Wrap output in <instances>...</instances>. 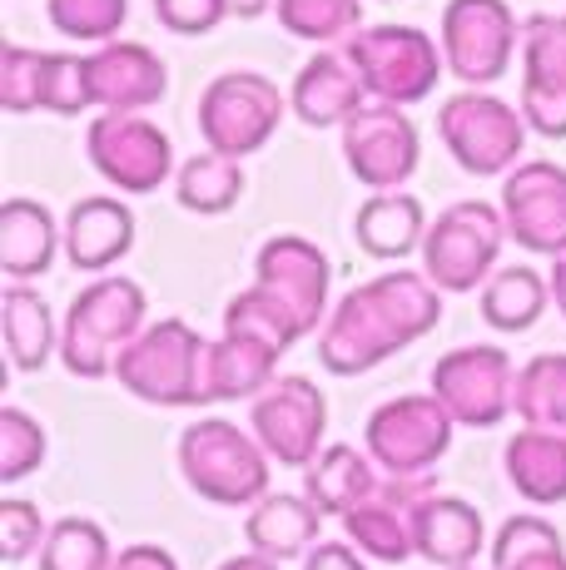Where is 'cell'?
<instances>
[{
    "label": "cell",
    "mask_w": 566,
    "mask_h": 570,
    "mask_svg": "<svg viewBox=\"0 0 566 570\" xmlns=\"http://www.w3.org/2000/svg\"><path fill=\"white\" fill-rule=\"evenodd\" d=\"M442 323V288L428 273H383L373 283H358L353 293L329 313L319 333V363L339 377L388 363L393 353L412 347Z\"/></svg>",
    "instance_id": "1"
},
{
    "label": "cell",
    "mask_w": 566,
    "mask_h": 570,
    "mask_svg": "<svg viewBox=\"0 0 566 570\" xmlns=\"http://www.w3.org/2000/svg\"><path fill=\"white\" fill-rule=\"evenodd\" d=\"M145 288L135 278H100L70 303L60 327V357L75 377H110L125 347L145 333Z\"/></svg>",
    "instance_id": "2"
},
{
    "label": "cell",
    "mask_w": 566,
    "mask_h": 570,
    "mask_svg": "<svg viewBox=\"0 0 566 570\" xmlns=\"http://www.w3.org/2000/svg\"><path fill=\"white\" fill-rule=\"evenodd\" d=\"M269 462L258 436L238 432L224 416L189 422L179 436V471L189 491H199L214 507H258L269 497Z\"/></svg>",
    "instance_id": "3"
},
{
    "label": "cell",
    "mask_w": 566,
    "mask_h": 570,
    "mask_svg": "<svg viewBox=\"0 0 566 570\" xmlns=\"http://www.w3.org/2000/svg\"><path fill=\"white\" fill-rule=\"evenodd\" d=\"M204 347L209 343L184 317H159L125 347L115 377L125 392H135L139 402H155V407H199Z\"/></svg>",
    "instance_id": "4"
},
{
    "label": "cell",
    "mask_w": 566,
    "mask_h": 570,
    "mask_svg": "<svg viewBox=\"0 0 566 570\" xmlns=\"http://www.w3.org/2000/svg\"><path fill=\"white\" fill-rule=\"evenodd\" d=\"M348 60L353 70L363 75V90L368 100L378 105H418L438 90V75H442V55L422 36L418 26H368L348 40Z\"/></svg>",
    "instance_id": "5"
},
{
    "label": "cell",
    "mask_w": 566,
    "mask_h": 570,
    "mask_svg": "<svg viewBox=\"0 0 566 570\" xmlns=\"http://www.w3.org/2000/svg\"><path fill=\"white\" fill-rule=\"evenodd\" d=\"M507 244V218L502 208L482 199H462L442 208L438 224L428 228L422 244V273L438 283L442 293H472L477 283L492 278V263Z\"/></svg>",
    "instance_id": "6"
},
{
    "label": "cell",
    "mask_w": 566,
    "mask_h": 570,
    "mask_svg": "<svg viewBox=\"0 0 566 570\" xmlns=\"http://www.w3.org/2000/svg\"><path fill=\"white\" fill-rule=\"evenodd\" d=\"M283 95L269 75L254 70H228L209 90L199 95V135L209 145V155L224 159H244L274 139L279 119H283Z\"/></svg>",
    "instance_id": "7"
},
{
    "label": "cell",
    "mask_w": 566,
    "mask_h": 570,
    "mask_svg": "<svg viewBox=\"0 0 566 570\" xmlns=\"http://www.w3.org/2000/svg\"><path fill=\"white\" fill-rule=\"evenodd\" d=\"M438 129L448 139V155L462 164L477 179H492V174H507L517 164L521 145H527V119L521 109H511L497 95L482 90H462L452 95L448 105L438 109Z\"/></svg>",
    "instance_id": "8"
},
{
    "label": "cell",
    "mask_w": 566,
    "mask_h": 570,
    "mask_svg": "<svg viewBox=\"0 0 566 570\" xmlns=\"http://www.w3.org/2000/svg\"><path fill=\"white\" fill-rule=\"evenodd\" d=\"M432 397L462 426H497L517 412V367L502 347H452L432 363Z\"/></svg>",
    "instance_id": "9"
},
{
    "label": "cell",
    "mask_w": 566,
    "mask_h": 570,
    "mask_svg": "<svg viewBox=\"0 0 566 570\" xmlns=\"http://www.w3.org/2000/svg\"><path fill=\"white\" fill-rule=\"evenodd\" d=\"M452 412L438 397H393L368 416V456L388 476H428L452 446Z\"/></svg>",
    "instance_id": "10"
},
{
    "label": "cell",
    "mask_w": 566,
    "mask_h": 570,
    "mask_svg": "<svg viewBox=\"0 0 566 570\" xmlns=\"http://www.w3.org/2000/svg\"><path fill=\"white\" fill-rule=\"evenodd\" d=\"M517 55V16L507 0H448L442 60L462 85H492Z\"/></svg>",
    "instance_id": "11"
},
{
    "label": "cell",
    "mask_w": 566,
    "mask_h": 570,
    "mask_svg": "<svg viewBox=\"0 0 566 570\" xmlns=\"http://www.w3.org/2000/svg\"><path fill=\"white\" fill-rule=\"evenodd\" d=\"M254 436L279 466L309 471L329 432V397L309 377H279L264 397H254Z\"/></svg>",
    "instance_id": "12"
},
{
    "label": "cell",
    "mask_w": 566,
    "mask_h": 570,
    "mask_svg": "<svg viewBox=\"0 0 566 570\" xmlns=\"http://www.w3.org/2000/svg\"><path fill=\"white\" fill-rule=\"evenodd\" d=\"M90 105V60L26 46L0 50V109H10V115H30V109L80 115Z\"/></svg>",
    "instance_id": "13"
},
{
    "label": "cell",
    "mask_w": 566,
    "mask_h": 570,
    "mask_svg": "<svg viewBox=\"0 0 566 570\" xmlns=\"http://www.w3.org/2000/svg\"><path fill=\"white\" fill-rule=\"evenodd\" d=\"M90 164L125 194H149L169 179L174 169V145L159 125H149L145 115H100L90 119L85 135Z\"/></svg>",
    "instance_id": "14"
},
{
    "label": "cell",
    "mask_w": 566,
    "mask_h": 570,
    "mask_svg": "<svg viewBox=\"0 0 566 570\" xmlns=\"http://www.w3.org/2000/svg\"><path fill=\"white\" fill-rule=\"evenodd\" d=\"M418 125L398 105H363L343 125V159L373 194H398L418 169Z\"/></svg>",
    "instance_id": "15"
},
{
    "label": "cell",
    "mask_w": 566,
    "mask_h": 570,
    "mask_svg": "<svg viewBox=\"0 0 566 570\" xmlns=\"http://www.w3.org/2000/svg\"><path fill=\"white\" fill-rule=\"evenodd\" d=\"M507 238H517L527 254H566V169L552 159H527L502 184Z\"/></svg>",
    "instance_id": "16"
},
{
    "label": "cell",
    "mask_w": 566,
    "mask_h": 570,
    "mask_svg": "<svg viewBox=\"0 0 566 570\" xmlns=\"http://www.w3.org/2000/svg\"><path fill=\"white\" fill-rule=\"evenodd\" d=\"M438 497L432 476H383L373 491V501H363L358 511L343 517L348 541L363 556L388 566H402L408 556H418V541H412V521L428 501Z\"/></svg>",
    "instance_id": "17"
},
{
    "label": "cell",
    "mask_w": 566,
    "mask_h": 570,
    "mask_svg": "<svg viewBox=\"0 0 566 570\" xmlns=\"http://www.w3.org/2000/svg\"><path fill=\"white\" fill-rule=\"evenodd\" d=\"M521 55V119L537 135L566 139V16H527Z\"/></svg>",
    "instance_id": "18"
},
{
    "label": "cell",
    "mask_w": 566,
    "mask_h": 570,
    "mask_svg": "<svg viewBox=\"0 0 566 570\" xmlns=\"http://www.w3.org/2000/svg\"><path fill=\"white\" fill-rule=\"evenodd\" d=\"M258 288L274 293V298L299 317L303 333H319V317L329 313V278H333V263L319 244L299 234H283V238H269L258 248Z\"/></svg>",
    "instance_id": "19"
},
{
    "label": "cell",
    "mask_w": 566,
    "mask_h": 570,
    "mask_svg": "<svg viewBox=\"0 0 566 570\" xmlns=\"http://www.w3.org/2000/svg\"><path fill=\"white\" fill-rule=\"evenodd\" d=\"M169 75L159 55L139 40H110L90 55V100L105 115H139L145 105H159Z\"/></svg>",
    "instance_id": "20"
},
{
    "label": "cell",
    "mask_w": 566,
    "mask_h": 570,
    "mask_svg": "<svg viewBox=\"0 0 566 570\" xmlns=\"http://www.w3.org/2000/svg\"><path fill=\"white\" fill-rule=\"evenodd\" d=\"M279 357L269 343L244 333H224L219 343L204 347V363H199V407L204 402H238V397H264L274 387V372Z\"/></svg>",
    "instance_id": "21"
},
{
    "label": "cell",
    "mask_w": 566,
    "mask_h": 570,
    "mask_svg": "<svg viewBox=\"0 0 566 570\" xmlns=\"http://www.w3.org/2000/svg\"><path fill=\"white\" fill-rule=\"evenodd\" d=\"M289 105H293V115H299L303 125H313V129L348 125V119L368 105L363 75L353 70V60H348V55L323 50V55H313V60L299 70Z\"/></svg>",
    "instance_id": "22"
},
{
    "label": "cell",
    "mask_w": 566,
    "mask_h": 570,
    "mask_svg": "<svg viewBox=\"0 0 566 570\" xmlns=\"http://www.w3.org/2000/svg\"><path fill=\"white\" fill-rule=\"evenodd\" d=\"M135 248V214L110 194H90L65 218V258L80 273H100Z\"/></svg>",
    "instance_id": "23"
},
{
    "label": "cell",
    "mask_w": 566,
    "mask_h": 570,
    "mask_svg": "<svg viewBox=\"0 0 566 570\" xmlns=\"http://www.w3.org/2000/svg\"><path fill=\"white\" fill-rule=\"evenodd\" d=\"M65 244L60 224L46 204L36 199H6L0 204V268L10 283H30L56 263V248Z\"/></svg>",
    "instance_id": "24"
},
{
    "label": "cell",
    "mask_w": 566,
    "mask_h": 570,
    "mask_svg": "<svg viewBox=\"0 0 566 570\" xmlns=\"http://www.w3.org/2000/svg\"><path fill=\"white\" fill-rule=\"evenodd\" d=\"M412 541H418L422 561L442 570H467L477 561V551L487 546V531L477 507H467L462 497H432L418 511V521H412Z\"/></svg>",
    "instance_id": "25"
},
{
    "label": "cell",
    "mask_w": 566,
    "mask_h": 570,
    "mask_svg": "<svg viewBox=\"0 0 566 570\" xmlns=\"http://www.w3.org/2000/svg\"><path fill=\"white\" fill-rule=\"evenodd\" d=\"M507 481L531 507H557L566 501V432L547 426H521L502 452Z\"/></svg>",
    "instance_id": "26"
},
{
    "label": "cell",
    "mask_w": 566,
    "mask_h": 570,
    "mask_svg": "<svg viewBox=\"0 0 566 570\" xmlns=\"http://www.w3.org/2000/svg\"><path fill=\"white\" fill-rule=\"evenodd\" d=\"M378 491V471H373V456H363L358 446H323L319 462L303 471V497L319 507V517H348L358 511L363 501H373Z\"/></svg>",
    "instance_id": "27"
},
{
    "label": "cell",
    "mask_w": 566,
    "mask_h": 570,
    "mask_svg": "<svg viewBox=\"0 0 566 570\" xmlns=\"http://www.w3.org/2000/svg\"><path fill=\"white\" fill-rule=\"evenodd\" d=\"M319 507L309 497H293V491H279V497H264L254 511H248V551L269 556V561H293V556H309L319 546Z\"/></svg>",
    "instance_id": "28"
},
{
    "label": "cell",
    "mask_w": 566,
    "mask_h": 570,
    "mask_svg": "<svg viewBox=\"0 0 566 570\" xmlns=\"http://www.w3.org/2000/svg\"><path fill=\"white\" fill-rule=\"evenodd\" d=\"M428 218L412 194H373L353 218V238L363 254L373 258H408L412 248L428 244Z\"/></svg>",
    "instance_id": "29"
},
{
    "label": "cell",
    "mask_w": 566,
    "mask_h": 570,
    "mask_svg": "<svg viewBox=\"0 0 566 570\" xmlns=\"http://www.w3.org/2000/svg\"><path fill=\"white\" fill-rule=\"evenodd\" d=\"M0 333H6L10 367H20V372H40L50 363V353L60 347L50 303L36 288H26V283L6 288V298H0Z\"/></svg>",
    "instance_id": "30"
},
{
    "label": "cell",
    "mask_w": 566,
    "mask_h": 570,
    "mask_svg": "<svg viewBox=\"0 0 566 570\" xmlns=\"http://www.w3.org/2000/svg\"><path fill=\"white\" fill-rule=\"evenodd\" d=\"M552 303V283L537 268H497L482 283V317L497 333H527Z\"/></svg>",
    "instance_id": "31"
},
{
    "label": "cell",
    "mask_w": 566,
    "mask_h": 570,
    "mask_svg": "<svg viewBox=\"0 0 566 570\" xmlns=\"http://www.w3.org/2000/svg\"><path fill=\"white\" fill-rule=\"evenodd\" d=\"M244 169L238 159L224 155H194L174 179V199H179L189 214H224L244 199Z\"/></svg>",
    "instance_id": "32"
},
{
    "label": "cell",
    "mask_w": 566,
    "mask_h": 570,
    "mask_svg": "<svg viewBox=\"0 0 566 570\" xmlns=\"http://www.w3.org/2000/svg\"><path fill=\"white\" fill-rule=\"evenodd\" d=\"M517 416L527 426L566 432V353H541L517 372Z\"/></svg>",
    "instance_id": "33"
},
{
    "label": "cell",
    "mask_w": 566,
    "mask_h": 570,
    "mask_svg": "<svg viewBox=\"0 0 566 570\" xmlns=\"http://www.w3.org/2000/svg\"><path fill=\"white\" fill-rule=\"evenodd\" d=\"M492 570H566L557 525L541 517H511L492 541Z\"/></svg>",
    "instance_id": "34"
},
{
    "label": "cell",
    "mask_w": 566,
    "mask_h": 570,
    "mask_svg": "<svg viewBox=\"0 0 566 570\" xmlns=\"http://www.w3.org/2000/svg\"><path fill=\"white\" fill-rule=\"evenodd\" d=\"M40 570H115V546L100 521L65 517L40 546Z\"/></svg>",
    "instance_id": "35"
},
{
    "label": "cell",
    "mask_w": 566,
    "mask_h": 570,
    "mask_svg": "<svg viewBox=\"0 0 566 570\" xmlns=\"http://www.w3.org/2000/svg\"><path fill=\"white\" fill-rule=\"evenodd\" d=\"M224 333H244V337H258V343H269L274 353H289L293 343L303 337L299 317H293L274 293H264L254 283L248 293H238L234 303L224 308Z\"/></svg>",
    "instance_id": "36"
},
{
    "label": "cell",
    "mask_w": 566,
    "mask_h": 570,
    "mask_svg": "<svg viewBox=\"0 0 566 570\" xmlns=\"http://www.w3.org/2000/svg\"><path fill=\"white\" fill-rule=\"evenodd\" d=\"M279 26L313 46L353 40L363 26V0H279Z\"/></svg>",
    "instance_id": "37"
},
{
    "label": "cell",
    "mask_w": 566,
    "mask_h": 570,
    "mask_svg": "<svg viewBox=\"0 0 566 570\" xmlns=\"http://www.w3.org/2000/svg\"><path fill=\"white\" fill-rule=\"evenodd\" d=\"M46 462V426L20 407H0V481L16 487Z\"/></svg>",
    "instance_id": "38"
},
{
    "label": "cell",
    "mask_w": 566,
    "mask_h": 570,
    "mask_svg": "<svg viewBox=\"0 0 566 570\" xmlns=\"http://www.w3.org/2000/svg\"><path fill=\"white\" fill-rule=\"evenodd\" d=\"M50 26L70 40H100L110 46V36L125 26L129 0H50Z\"/></svg>",
    "instance_id": "39"
},
{
    "label": "cell",
    "mask_w": 566,
    "mask_h": 570,
    "mask_svg": "<svg viewBox=\"0 0 566 570\" xmlns=\"http://www.w3.org/2000/svg\"><path fill=\"white\" fill-rule=\"evenodd\" d=\"M46 535H50V525L40 521L36 501H0V556L10 566L36 556L46 546Z\"/></svg>",
    "instance_id": "40"
},
{
    "label": "cell",
    "mask_w": 566,
    "mask_h": 570,
    "mask_svg": "<svg viewBox=\"0 0 566 570\" xmlns=\"http://www.w3.org/2000/svg\"><path fill=\"white\" fill-rule=\"evenodd\" d=\"M155 16L174 36H209L228 16V6L224 0H155Z\"/></svg>",
    "instance_id": "41"
},
{
    "label": "cell",
    "mask_w": 566,
    "mask_h": 570,
    "mask_svg": "<svg viewBox=\"0 0 566 570\" xmlns=\"http://www.w3.org/2000/svg\"><path fill=\"white\" fill-rule=\"evenodd\" d=\"M303 570H368V566L353 541H319L303 556Z\"/></svg>",
    "instance_id": "42"
},
{
    "label": "cell",
    "mask_w": 566,
    "mask_h": 570,
    "mask_svg": "<svg viewBox=\"0 0 566 570\" xmlns=\"http://www.w3.org/2000/svg\"><path fill=\"white\" fill-rule=\"evenodd\" d=\"M115 570H179V561H174L165 546H125L115 556Z\"/></svg>",
    "instance_id": "43"
},
{
    "label": "cell",
    "mask_w": 566,
    "mask_h": 570,
    "mask_svg": "<svg viewBox=\"0 0 566 570\" xmlns=\"http://www.w3.org/2000/svg\"><path fill=\"white\" fill-rule=\"evenodd\" d=\"M547 283H552V298H557V313L566 317V254L552 263V278Z\"/></svg>",
    "instance_id": "44"
},
{
    "label": "cell",
    "mask_w": 566,
    "mask_h": 570,
    "mask_svg": "<svg viewBox=\"0 0 566 570\" xmlns=\"http://www.w3.org/2000/svg\"><path fill=\"white\" fill-rule=\"evenodd\" d=\"M228 6V16H238V20H254V16H264L274 0H224Z\"/></svg>",
    "instance_id": "45"
},
{
    "label": "cell",
    "mask_w": 566,
    "mask_h": 570,
    "mask_svg": "<svg viewBox=\"0 0 566 570\" xmlns=\"http://www.w3.org/2000/svg\"><path fill=\"white\" fill-rule=\"evenodd\" d=\"M219 570H279V561H269V556H234V561H224Z\"/></svg>",
    "instance_id": "46"
},
{
    "label": "cell",
    "mask_w": 566,
    "mask_h": 570,
    "mask_svg": "<svg viewBox=\"0 0 566 570\" xmlns=\"http://www.w3.org/2000/svg\"><path fill=\"white\" fill-rule=\"evenodd\" d=\"M467 570H477V566H467Z\"/></svg>",
    "instance_id": "47"
}]
</instances>
